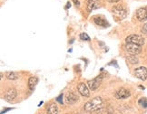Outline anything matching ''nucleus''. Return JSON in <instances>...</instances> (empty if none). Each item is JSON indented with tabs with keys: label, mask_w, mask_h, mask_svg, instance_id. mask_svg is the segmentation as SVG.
<instances>
[{
	"label": "nucleus",
	"mask_w": 147,
	"mask_h": 114,
	"mask_svg": "<svg viewBox=\"0 0 147 114\" xmlns=\"http://www.w3.org/2000/svg\"><path fill=\"white\" fill-rule=\"evenodd\" d=\"M104 101L100 97H95L93 100L87 101L84 106V109L88 112H92V111H96L100 109L103 108Z\"/></svg>",
	"instance_id": "obj_1"
},
{
	"label": "nucleus",
	"mask_w": 147,
	"mask_h": 114,
	"mask_svg": "<svg viewBox=\"0 0 147 114\" xmlns=\"http://www.w3.org/2000/svg\"><path fill=\"white\" fill-rule=\"evenodd\" d=\"M112 13H113V15H114V16H115V17L119 20L124 19L127 15L126 9L124 8L123 5H115V7L112 8Z\"/></svg>",
	"instance_id": "obj_2"
},
{
	"label": "nucleus",
	"mask_w": 147,
	"mask_h": 114,
	"mask_svg": "<svg viewBox=\"0 0 147 114\" xmlns=\"http://www.w3.org/2000/svg\"><path fill=\"white\" fill-rule=\"evenodd\" d=\"M125 41L127 44H138L140 46H142L143 44H144L145 40L143 36H138V35H131L126 37Z\"/></svg>",
	"instance_id": "obj_3"
},
{
	"label": "nucleus",
	"mask_w": 147,
	"mask_h": 114,
	"mask_svg": "<svg viewBox=\"0 0 147 114\" xmlns=\"http://www.w3.org/2000/svg\"><path fill=\"white\" fill-rule=\"evenodd\" d=\"M103 79H104V74H100L99 76H97V77H95L94 79L91 80V81H88V82H87L88 87L91 89L92 91L96 90L97 88H99L102 81H103Z\"/></svg>",
	"instance_id": "obj_4"
},
{
	"label": "nucleus",
	"mask_w": 147,
	"mask_h": 114,
	"mask_svg": "<svg viewBox=\"0 0 147 114\" xmlns=\"http://www.w3.org/2000/svg\"><path fill=\"white\" fill-rule=\"evenodd\" d=\"M125 49L131 55H137L142 51V48H141L140 45L134 44H127V43L125 44Z\"/></svg>",
	"instance_id": "obj_5"
},
{
	"label": "nucleus",
	"mask_w": 147,
	"mask_h": 114,
	"mask_svg": "<svg viewBox=\"0 0 147 114\" xmlns=\"http://www.w3.org/2000/svg\"><path fill=\"white\" fill-rule=\"evenodd\" d=\"M134 75L136 78L139 80H142V81H145L147 79V69L145 67H139L137 69L134 70Z\"/></svg>",
	"instance_id": "obj_6"
},
{
	"label": "nucleus",
	"mask_w": 147,
	"mask_h": 114,
	"mask_svg": "<svg viewBox=\"0 0 147 114\" xmlns=\"http://www.w3.org/2000/svg\"><path fill=\"white\" fill-rule=\"evenodd\" d=\"M115 98L117 99H126L128 98V97L131 96V93H130V91L125 89V88H121L117 91V92L115 93Z\"/></svg>",
	"instance_id": "obj_7"
},
{
	"label": "nucleus",
	"mask_w": 147,
	"mask_h": 114,
	"mask_svg": "<svg viewBox=\"0 0 147 114\" xmlns=\"http://www.w3.org/2000/svg\"><path fill=\"white\" fill-rule=\"evenodd\" d=\"M78 100H79L78 95L74 92L67 93L65 96V101H66V103H68V104H75Z\"/></svg>",
	"instance_id": "obj_8"
},
{
	"label": "nucleus",
	"mask_w": 147,
	"mask_h": 114,
	"mask_svg": "<svg viewBox=\"0 0 147 114\" xmlns=\"http://www.w3.org/2000/svg\"><path fill=\"white\" fill-rule=\"evenodd\" d=\"M77 90H78V93H80L82 96H84V97H89L90 96L88 86L86 83H84V82L79 83L78 86H77Z\"/></svg>",
	"instance_id": "obj_9"
},
{
	"label": "nucleus",
	"mask_w": 147,
	"mask_h": 114,
	"mask_svg": "<svg viewBox=\"0 0 147 114\" xmlns=\"http://www.w3.org/2000/svg\"><path fill=\"white\" fill-rule=\"evenodd\" d=\"M136 17L139 21L147 20V7H141L136 11Z\"/></svg>",
	"instance_id": "obj_10"
},
{
	"label": "nucleus",
	"mask_w": 147,
	"mask_h": 114,
	"mask_svg": "<svg viewBox=\"0 0 147 114\" xmlns=\"http://www.w3.org/2000/svg\"><path fill=\"white\" fill-rule=\"evenodd\" d=\"M100 7V0H88L86 8L88 12H92L93 10L97 9Z\"/></svg>",
	"instance_id": "obj_11"
},
{
	"label": "nucleus",
	"mask_w": 147,
	"mask_h": 114,
	"mask_svg": "<svg viewBox=\"0 0 147 114\" xmlns=\"http://www.w3.org/2000/svg\"><path fill=\"white\" fill-rule=\"evenodd\" d=\"M93 20H94V22L95 23V24H96L97 25H99V26H102V27H107V26H109L108 23L106 22V20L104 17L100 16V15H95V16H94Z\"/></svg>",
	"instance_id": "obj_12"
},
{
	"label": "nucleus",
	"mask_w": 147,
	"mask_h": 114,
	"mask_svg": "<svg viewBox=\"0 0 147 114\" xmlns=\"http://www.w3.org/2000/svg\"><path fill=\"white\" fill-rule=\"evenodd\" d=\"M16 94H18V93H16V91L15 89H9L8 91H7V93H5L4 99L7 101H11L16 98Z\"/></svg>",
	"instance_id": "obj_13"
},
{
	"label": "nucleus",
	"mask_w": 147,
	"mask_h": 114,
	"mask_svg": "<svg viewBox=\"0 0 147 114\" xmlns=\"http://www.w3.org/2000/svg\"><path fill=\"white\" fill-rule=\"evenodd\" d=\"M37 83H38L37 77H30L29 80H28V88H29L31 91H33L37 85Z\"/></svg>",
	"instance_id": "obj_14"
},
{
	"label": "nucleus",
	"mask_w": 147,
	"mask_h": 114,
	"mask_svg": "<svg viewBox=\"0 0 147 114\" xmlns=\"http://www.w3.org/2000/svg\"><path fill=\"white\" fill-rule=\"evenodd\" d=\"M47 114H57L58 113V108L56 106V104L52 103L47 110Z\"/></svg>",
	"instance_id": "obj_15"
},
{
	"label": "nucleus",
	"mask_w": 147,
	"mask_h": 114,
	"mask_svg": "<svg viewBox=\"0 0 147 114\" xmlns=\"http://www.w3.org/2000/svg\"><path fill=\"white\" fill-rule=\"evenodd\" d=\"M7 78L8 80H12V81H15V80H18L19 78V76H18V74L16 72H7Z\"/></svg>",
	"instance_id": "obj_16"
},
{
	"label": "nucleus",
	"mask_w": 147,
	"mask_h": 114,
	"mask_svg": "<svg viewBox=\"0 0 147 114\" xmlns=\"http://www.w3.org/2000/svg\"><path fill=\"white\" fill-rule=\"evenodd\" d=\"M128 61L130 62V64H138V59L135 55H129L128 56Z\"/></svg>",
	"instance_id": "obj_17"
},
{
	"label": "nucleus",
	"mask_w": 147,
	"mask_h": 114,
	"mask_svg": "<svg viewBox=\"0 0 147 114\" xmlns=\"http://www.w3.org/2000/svg\"><path fill=\"white\" fill-rule=\"evenodd\" d=\"M138 103H139L140 106H142L143 108H147V99L146 98L140 99L139 101H138Z\"/></svg>",
	"instance_id": "obj_18"
},
{
	"label": "nucleus",
	"mask_w": 147,
	"mask_h": 114,
	"mask_svg": "<svg viewBox=\"0 0 147 114\" xmlns=\"http://www.w3.org/2000/svg\"><path fill=\"white\" fill-rule=\"evenodd\" d=\"M80 38L82 40H84V41H90V37L86 35V33H82L80 35Z\"/></svg>",
	"instance_id": "obj_19"
},
{
	"label": "nucleus",
	"mask_w": 147,
	"mask_h": 114,
	"mask_svg": "<svg viewBox=\"0 0 147 114\" xmlns=\"http://www.w3.org/2000/svg\"><path fill=\"white\" fill-rule=\"evenodd\" d=\"M62 98H63V94H60L57 98H56V101H57L58 102H60V103H63V101H62Z\"/></svg>",
	"instance_id": "obj_20"
},
{
	"label": "nucleus",
	"mask_w": 147,
	"mask_h": 114,
	"mask_svg": "<svg viewBox=\"0 0 147 114\" xmlns=\"http://www.w3.org/2000/svg\"><path fill=\"white\" fill-rule=\"evenodd\" d=\"M142 31H143V33H144V34H146V35H147V24H145V25L143 26Z\"/></svg>",
	"instance_id": "obj_21"
},
{
	"label": "nucleus",
	"mask_w": 147,
	"mask_h": 114,
	"mask_svg": "<svg viewBox=\"0 0 147 114\" xmlns=\"http://www.w3.org/2000/svg\"><path fill=\"white\" fill-rule=\"evenodd\" d=\"M73 2L76 4V7H79V5H80V2H79V0H73Z\"/></svg>",
	"instance_id": "obj_22"
},
{
	"label": "nucleus",
	"mask_w": 147,
	"mask_h": 114,
	"mask_svg": "<svg viewBox=\"0 0 147 114\" xmlns=\"http://www.w3.org/2000/svg\"><path fill=\"white\" fill-rule=\"evenodd\" d=\"M108 2H110V3H116V2H118L119 0H107Z\"/></svg>",
	"instance_id": "obj_23"
},
{
	"label": "nucleus",
	"mask_w": 147,
	"mask_h": 114,
	"mask_svg": "<svg viewBox=\"0 0 147 114\" xmlns=\"http://www.w3.org/2000/svg\"><path fill=\"white\" fill-rule=\"evenodd\" d=\"M10 110H11V109H7V110H5V111H3L1 112V114H4L5 112H7V111H10Z\"/></svg>",
	"instance_id": "obj_24"
}]
</instances>
